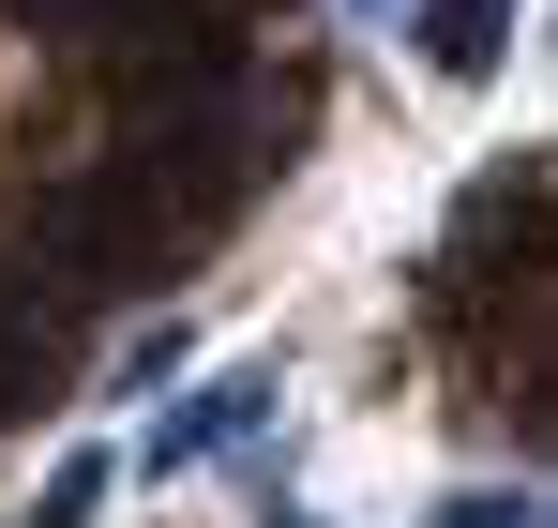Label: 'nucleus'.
I'll use <instances>...</instances> for the list:
<instances>
[{"label":"nucleus","instance_id":"1","mask_svg":"<svg viewBox=\"0 0 558 528\" xmlns=\"http://www.w3.org/2000/svg\"><path fill=\"white\" fill-rule=\"evenodd\" d=\"M257 423H272V362H227V377H211V393H182V408H167L136 453L182 483V468H227V453H257Z\"/></svg>","mask_w":558,"mask_h":528},{"label":"nucleus","instance_id":"2","mask_svg":"<svg viewBox=\"0 0 558 528\" xmlns=\"http://www.w3.org/2000/svg\"><path fill=\"white\" fill-rule=\"evenodd\" d=\"M61 362H76L61 272H15V287H0V423H15V408H46V393H61Z\"/></svg>","mask_w":558,"mask_h":528},{"label":"nucleus","instance_id":"3","mask_svg":"<svg viewBox=\"0 0 558 528\" xmlns=\"http://www.w3.org/2000/svg\"><path fill=\"white\" fill-rule=\"evenodd\" d=\"M529 227H544V167H483V196H468V212H453V242H438V302H468V287L513 257Z\"/></svg>","mask_w":558,"mask_h":528},{"label":"nucleus","instance_id":"4","mask_svg":"<svg viewBox=\"0 0 558 528\" xmlns=\"http://www.w3.org/2000/svg\"><path fill=\"white\" fill-rule=\"evenodd\" d=\"M408 46H423L438 76H498V46H513V0H408Z\"/></svg>","mask_w":558,"mask_h":528},{"label":"nucleus","instance_id":"5","mask_svg":"<svg viewBox=\"0 0 558 528\" xmlns=\"http://www.w3.org/2000/svg\"><path fill=\"white\" fill-rule=\"evenodd\" d=\"M92 514H106V453H61L46 499H31V528H92Z\"/></svg>","mask_w":558,"mask_h":528},{"label":"nucleus","instance_id":"6","mask_svg":"<svg viewBox=\"0 0 558 528\" xmlns=\"http://www.w3.org/2000/svg\"><path fill=\"white\" fill-rule=\"evenodd\" d=\"M423 528H544V499H513V483H483V499H438Z\"/></svg>","mask_w":558,"mask_h":528},{"label":"nucleus","instance_id":"7","mask_svg":"<svg viewBox=\"0 0 558 528\" xmlns=\"http://www.w3.org/2000/svg\"><path fill=\"white\" fill-rule=\"evenodd\" d=\"M272 528H317V514H272Z\"/></svg>","mask_w":558,"mask_h":528}]
</instances>
